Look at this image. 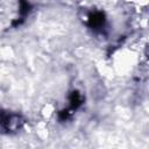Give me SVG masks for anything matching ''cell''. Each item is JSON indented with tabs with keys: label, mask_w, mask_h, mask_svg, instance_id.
I'll return each mask as SVG.
<instances>
[{
	"label": "cell",
	"mask_w": 149,
	"mask_h": 149,
	"mask_svg": "<svg viewBox=\"0 0 149 149\" xmlns=\"http://www.w3.org/2000/svg\"><path fill=\"white\" fill-rule=\"evenodd\" d=\"M91 24L92 26H100L104 22V15L101 13H94L93 15H91Z\"/></svg>",
	"instance_id": "6da1fadb"
}]
</instances>
